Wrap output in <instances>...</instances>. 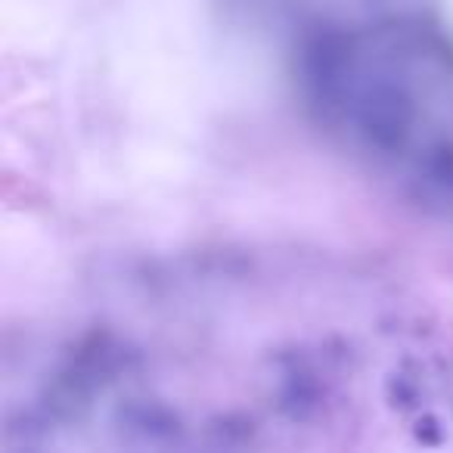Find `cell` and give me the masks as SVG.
<instances>
[{
  "mask_svg": "<svg viewBox=\"0 0 453 453\" xmlns=\"http://www.w3.org/2000/svg\"><path fill=\"white\" fill-rule=\"evenodd\" d=\"M124 425L131 428V432L143 435V438H177L181 435V423H177V416L165 407H159V404H140V407H131L124 413Z\"/></svg>",
  "mask_w": 453,
  "mask_h": 453,
  "instance_id": "cell-2",
  "label": "cell"
},
{
  "mask_svg": "<svg viewBox=\"0 0 453 453\" xmlns=\"http://www.w3.org/2000/svg\"><path fill=\"white\" fill-rule=\"evenodd\" d=\"M413 103L404 90H397L394 84L379 81L363 93V99L357 103V124L366 143L376 146L382 152H397L410 137L413 124Z\"/></svg>",
  "mask_w": 453,
  "mask_h": 453,
  "instance_id": "cell-1",
  "label": "cell"
},
{
  "mask_svg": "<svg viewBox=\"0 0 453 453\" xmlns=\"http://www.w3.org/2000/svg\"><path fill=\"white\" fill-rule=\"evenodd\" d=\"M416 438L428 444V447H438V444L444 441V435H441V425H438V419L435 416H423L416 423Z\"/></svg>",
  "mask_w": 453,
  "mask_h": 453,
  "instance_id": "cell-3",
  "label": "cell"
}]
</instances>
